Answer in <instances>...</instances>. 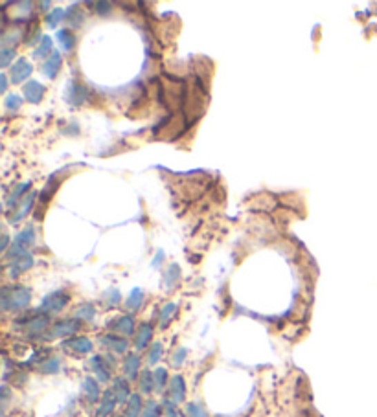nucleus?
Segmentation results:
<instances>
[{"instance_id": "nucleus-1", "label": "nucleus", "mask_w": 377, "mask_h": 417, "mask_svg": "<svg viewBox=\"0 0 377 417\" xmlns=\"http://www.w3.org/2000/svg\"><path fill=\"white\" fill-rule=\"evenodd\" d=\"M32 291L26 287H6L2 291V309L4 311H19L30 305Z\"/></svg>"}, {"instance_id": "nucleus-2", "label": "nucleus", "mask_w": 377, "mask_h": 417, "mask_svg": "<svg viewBox=\"0 0 377 417\" xmlns=\"http://www.w3.org/2000/svg\"><path fill=\"white\" fill-rule=\"evenodd\" d=\"M68 300H70V296L66 292L57 291L44 298L43 303H41V311H44V313H59L61 309H65Z\"/></svg>"}, {"instance_id": "nucleus-3", "label": "nucleus", "mask_w": 377, "mask_h": 417, "mask_svg": "<svg viewBox=\"0 0 377 417\" xmlns=\"http://www.w3.org/2000/svg\"><path fill=\"white\" fill-rule=\"evenodd\" d=\"M186 397V385H184V379L182 375H175L170 383V401L179 405V403L184 401Z\"/></svg>"}, {"instance_id": "nucleus-4", "label": "nucleus", "mask_w": 377, "mask_h": 417, "mask_svg": "<svg viewBox=\"0 0 377 417\" xmlns=\"http://www.w3.org/2000/svg\"><path fill=\"white\" fill-rule=\"evenodd\" d=\"M32 72H33L32 65H30L26 59H19L15 65H13V68H11V81L15 83V85L17 83L26 81Z\"/></svg>"}, {"instance_id": "nucleus-5", "label": "nucleus", "mask_w": 377, "mask_h": 417, "mask_svg": "<svg viewBox=\"0 0 377 417\" xmlns=\"http://www.w3.org/2000/svg\"><path fill=\"white\" fill-rule=\"evenodd\" d=\"M79 329V322L77 320H61L52 327L50 335L52 336H70Z\"/></svg>"}, {"instance_id": "nucleus-6", "label": "nucleus", "mask_w": 377, "mask_h": 417, "mask_svg": "<svg viewBox=\"0 0 377 417\" xmlns=\"http://www.w3.org/2000/svg\"><path fill=\"white\" fill-rule=\"evenodd\" d=\"M116 405H118V401H116L115 391L107 390L104 394V401H102V407L98 408L96 417H110L113 416V412H115Z\"/></svg>"}, {"instance_id": "nucleus-7", "label": "nucleus", "mask_w": 377, "mask_h": 417, "mask_svg": "<svg viewBox=\"0 0 377 417\" xmlns=\"http://www.w3.org/2000/svg\"><path fill=\"white\" fill-rule=\"evenodd\" d=\"M61 63H63V57H61L59 52H55V54L50 55L48 59L44 61V66H43L44 76L50 77V79H54V77L59 74Z\"/></svg>"}, {"instance_id": "nucleus-8", "label": "nucleus", "mask_w": 377, "mask_h": 417, "mask_svg": "<svg viewBox=\"0 0 377 417\" xmlns=\"http://www.w3.org/2000/svg\"><path fill=\"white\" fill-rule=\"evenodd\" d=\"M44 90H46V88L39 81H30L24 85V96H26V99L30 103H39V101L43 99Z\"/></svg>"}, {"instance_id": "nucleus-9", "label": "nucleus", "mask_w": 377, "mask_h": 417, "mask_svg": "<svg viewBox=\"0 0 377 417\" xmlns=\"http://www.w3.org/2000/svg\"><path fill=\"white\" fill-rule=\"evenodd\" d=\"M138 372H140V357L135 353H129L124 360V374L129 380H135L138 377Z\"/></svg>"}, {"instance_id": "nucleus-10", "label": "nucleus", "mask_w": 377, "mask_h": 417, "mask_svg": "<svg viewBox=\"0 0 377 417\" xmlns=\"http://www.w3.org/2000/svg\"><path fill=\"white\" fill-rule=\"evenodd\" d=\"M102 346L109 347L110 352H115V353H126L127 347H129V344H127V340L120 338V336L105 335V336H102Z\"/></svg>"}, {"instance_id": "nucleus-11", "label": "nucleus", "mask_w": 377, "mask_h": 417, "mask_svg": "<svg viewBox=\"0 0 377 417\" xmlns=\"http://www.w3.org/2000/svg\"><path fill=\"white\" fill-rule=\"evenodd\" d=\"M68 101L74 105H81L85 99L88 98V90L79 83H72L70 88H68V94H66Z\"/></svg>"}, {"instance_id": "nucleus-12", "label": "nucleus", "mask_w": 377, "mask_h": 417, "mask_svg": "<svg viewBox=\"0 0 377 417\" xmlns=\"http://www.w3.org/2000/svg\"><path fill=\"white\" fill-rule=\"evenodd\" d=\"M65 347H68V349L76 353H90L93 352V342L85 338V336H76V338L66 340Z\"/></svg>"}, {"instance_id": "nucleus-13", "label": "nucleus", "mask_w": 377, "mask_h": 417, "mask_svg": "<svg viewBox=\"0 0 377 417\" xmlns=\"http://www.w3.org/2000/svg\"><path fill=\"white\" fill-rule=\"evenodd\" d=\"M83 390H85V396H87L88 403H98L99 396H102V390H99L98 380H94L93 377H87L83 380Z\"/></svg>"}, {"instance_id": "nucleus-14", "label": "nucleus", "mask_w": 377, "mask_h": 417, "mask_svg": "<svg viewBox=\"0 0 377 417\" xmlns=\"http://www.w3.org/2000/svg\"><path fill=\"white\" fill-rule=\"evenodd\" d=\"M113 391H115L116 401L120 403V405L131 399V388H129V383L126 379H116Z\"/></svg>"}, {"instance_id": "nucleus-15", "label": "nucleus", "mask_w": 377, "mask_h": 417, "mask_svg": "<svg viewBox=\"0 0 377 417\" xmlns=\"http://www.w3.org/2000/svg\"><path fill=\"white\" fill-rule=\"evenodd\" d=\"M90 369H93L94 374H96V377L99 379V383H107V380L110 379V374H109V369L105 368L104 358L98 357V355L90 358Z\"/></svg>"}, {"instance_id": "nucleus-16", "label": "nucleus", "mask_w": 377, "mask_h": 417, "mask_svg": "<svg viewBox=\"0 0 377 417\" xmlns=\"http://www.w3.org/2000/svg\"><path fill=\"white\" fill-rule=\"evenodd\" d=\"M151 336H153V327H151L149 324L140 325V329H138L137 333V338H135V346H137V349H146L148 342L151 340Z\"/></svg>"}, {"instance_id": "nucleus-17", "label": "nucleus", "mask_w": 377, "mask_h": 417, "mask_svg": "<svg viewBox=\"0 0 377 417\" xmlns=\"http://www.w3.org/2000/svg\"><path fill=\"white\" fill-rule=\"evenodd\" d=\"M33 201H35V193H30V195H24L22 197V201L19 203V210H17V214L11 217V221H21L24 219L28 215V212L32 210L33 206Z\"/></svg>"}, {"instance_id": "nucleus-18", "label": "nucleus", "mask_w": 377, "mask_h": 417, "mask_svg": "<svg viewBox=\"0 0 377 417\" xmlns=\"http://www.w3.org/2000/svg\"><path fill=\"white\" fill-rule=\"evenodd\" d=\"M33 265L32 256H22L19 259H13L10 265V276H19L21 272L28 270Z\"/></svg>"}, {"instance_id": "nucleus-19", "label": "nucleus", "mask_w": 377, "mask_h": 417, "mask_svg": "<svg viewBox=\"0 0 377 417\" xmlns=\"http://www.w3.org/2000/svg\"><path fill=\"white\" fill-rule=\"evenodd\" d=\"M175 316H177V303L173 302L166 303L164 307H162V313H160V327L166 329Z\"/></svg>"}, {"instance_id": "nucleus-20", "label": "nucleus", "mask_w": 377, "mask_h": 417, "mask_svg": "<svg viewBox=\"0 0 377 417\" xmlns=\"http://www.w3.org/2000/svg\"><path fill=\"white\" fill-rule=\"evenodd\" d=\"M115 329L118 331V333H122V335L131 336L133 333H135V318L129 316V314H127V316H122V318L116 322Z\"/></svg>"}, {"instance_id": "nucleus-21", "label": "nucleus", "mask_w": 377, "mask_h": 417, "mask_svg": "<svg viewBox=\"0 0 377 417\" xmlns=\"http://www.w3.org/2000/svg\"><path fill=\"white\" fill-rule=\"evenodd\" d=\"M142 397L138 394H133L131 399H129V405H127V410L124 414V417H138L142 414Z\"/></svg>"}, {"instance_id": "nucleus-22", "label": "nucleus", "mask_w": 377, "mask_h": 417, "mask_svg": "<svg viewBox=\"0 0 377 417\" xmlns=\"http://www.w3.org/2000/svg\"><path fill=\"white\" fill-rule=\"evenodd\" d=\"M57 41H59V46L65 52H70L72 48H74V44H76V37H74V33L70 32V30H59L57 32Z\"/></svg>"}, {"instance_id": "nucleus-23", "label": "nucleus", "mask_w": 377, "mask_h": 417, "mask_svg": "<svg viewBox=\"0 0 377 417\" xmlns=\"http://www.w3.org/2000/svg\"><path fill=\"white\" fill-rule=\"evenodd\" d=\"M144 302V291L142 289H133L131 294H129V298H127V302H126V307L129 309V311H138L140 309V305H142Z\"/></svg>"}, {"instance_id": "nucleus-24", "label": "nucleus", "mask_w": 377, "mask_h": 417, "mask_svg": "<svg viewBox=\"0 0 377 417\" xmlns=\"http://www.w3.org/2000/svg\"><path fill=\"white\" fill-rule=\"evenodd\" d=\"M48 325V318L46 316H35V318H30V322L24 324L28 333H43Z\"/></svg>"}, {"instance_id": "nucleus-25", "label": "nucleus", "mask_w": 377, "mask_h": 417, "mask_svg": "<svg viewBox=\"0 0 377 417\" xmlns=\"http://www.w3.org/2000/svg\"><path fill=\"white\" fill-rule=\"evenodd\" d=\"M48 55H52V39H50L48 35H44L41 44H39L37 48H35V52H33V57H35V59H44V57H48Z\"/></svg>"}, {"instance_id": "nucleus-26", "label": "nucleus", "mask_w": 377, "mask_h": 417, "mask_svg": "<svg viewBox=\"0 0 377 417\" xmlns=\"http://www.w3.org/2000/svg\"><path fill=\"white\" fill-rule=\"evenodd\" d=\"M179 274H181L179 265L177 263L170 265V269H168V272H166V276H164V285L168 291H173V287H175L177 280H179Z\"/></svg>"}, {"instance_id": "nucleus-27", "label": "nucleus", "mask_w": 377, "mask_h": 417, "mask_svg": "<svg viewBox=\"0 0 377 417\" xmlns=\"http://www.w3.org/2000/svg\"><path fill=\"white\" fill-rule=\"evenodd\" d=\"M153 377H155V390L159 391V394H162V390L168 386V369L157 368L153 372Z\"/></svg>"}, {"instance_id": "nucleus-28", "label": "nucleus", "mask_w": 377, "mask_h": 417, "mask_svg": "<svg viewBox=\"0 0 377 417\" xmlns=\"http://www.w3.org/2000/svg\"><path fill=\"white\" fill-rule=\"evenodd\" d=\"M21 30H4L2 32V48H11V44H15L21 39Z\"/></svg>"}, {"instance_id": "nucleus-29", "label": "nucleus", "mask_w": 377, "mask_h": 417, "mask_svg": "<svg viewBox=\"0 0 377 417\" xmlns=\"http://www.w3.org/2000/svg\"><path fill=\"white\" fill-rule=\"evenodd\" d=\"M153 390H155V377L149 369H146V372L142 374V377H140V391H142V394H151Z\"/></svg>"}, {"instance_id": "nucleus-30", "label": "nucleus", "mask_w": 377, "mask_h": 417, "mask_svg": "<svg viewBox=\"0 0 377 417\" xmlns=\"http://www.w3.org/2000/svg\"><path fill=\"white\" fill-rule=\"evenodd\" d=\"M4 107L8 112H17V110H21L22 98L21 96H17V94H8V98H6L4 101Z\"/></svg>"}, {"instance_id": "nucleus-31", "label": "nucleus", "mask_w": 377, "mask_h": 417, "mask_svg": "<svg viewBox=\"0 0 377 417\" xmlns=\"http://www.w3.org/2000/svg\"><path fill=\"white\" fill-rule=\"evenodd\" d=\"M94 316H96V307L93 303H85L76 311V318L79 320H93Z\"/></svg>"}, {"instance_id": "nucleus-32", "label": "nucleus", "mask_w": 377, "mask_h": 417, "mask_svg": "<svg viewBox=\"0 0 377 417\" xmlns=\"http://www.w3.org/2000/svg\"><path fill=\"white\" fill-rule=\"evenodd\" d=\"M30 186H32V184H28V182H26V184H21V186L17 187L15 192H13L10 195V199H8V206H13V204H15V206H17V204L21 203L19 199H21L22 195H24V193L28 192V187H30Z\"/></svg>"}, {"instance_id": "nucleus-33", "label": "nucleus", "mask_w": 377, "mask_h": 417, "mask_svg": "<svg viewBox=\"0 0 377 417\" xmlns=\"http://www.w3.org/2000/svg\"><path fill=\"white\" fill-rule=\"evenodd\" d=\"M162 352H164V347H162V344H160V342H155L153 346H151V349H149L148 363L149 364H157V363H159L160 357H162Z\"/></svg>"}, {"instance_id": "nucleus-34", "label": "nucleus", "mask_w": 377, "mask_h": 417, "mask_svg": "<svg viewBox=\"0 0 377 417\" xmlns=\"http://www.w3.org/2000/svg\"><path fill=\"white\" fill-rule=\"evenodd\" d=\"M61 369L59 358H50V360H44V364L41 366V372L43 374H57Z\"/></svg>"}, {"instance_id": "nucleus-35", "label": "nucleus", "mask_w": 377, "mask_h": 417, "mask_svg": "<svg viewBox=\"0 0 377 417\" xmlns=\"http://www.w3.org/2000/svg\"><path fill=\"white\" fill-rule=\"evenodd\" d=\"M65 15H66L65 10H61V8H55V10H52L48 13V17H46V22H48V26L55 28V26H57V22H59Z\"/></svg>"}, {"instance_id": "nucleus-36", "label": "nucleus", "mask_w": 377, "mask_h": 417, "mask_svg": "<svg viewBox=\"0 0 377 417\" xmlns=\"http://www.w3.org/2000/svg\"><path fill=\"white\" fill-rule=\"evenodd\" d=\"M160 414H162V410H160L159 405L155 401H148V405L144 408L142 417H160Z\"/></svg>"}, {"instance_id": "nucleus-37", "label": "nucleus", "mask_w": 377, "mask_h": 417, "mask_svg": "<svg viewBox=\"0 0 377 417\" xmlns=\"http://www.w3.org/2000/svg\"><path fill=\"white\" fill-rule=\"evenodd\" d=\"M68 19H70V22L74 24V26H81L83 22V10H79V6H74L70 10V13H68Z\"/></svg>"}, {"instance_id": "nucleus-38", "label": "nucleus", "mask_w": 377, "mask_h": 417, "mask_svg": "<svg viewBox=\"0 0 377 417\" xmlns=\"http://www.w3.org/2000/svg\"><path fill=\"white\" fill-rule=\"evenodd\" d=\"M15 57V48H2V54H0V66L6 68L10 65V61Z\"/></svg>"}, {"instance_id": "nucleus-39", "label": "nucleus", "mask_w": 377, "mask_h": 417, "mask_svg": "<svg viewBox=\"0 0 377 417\" xmlns=\"http://www.w3.org/2000/svg\"><path fill=\"white\" fill-rule=\"evenodd\" d=\"M186 355H188L186 347H179V349L175 352V355H173V358H171V364H173L175 368H179V366H182V363L186 360Z\"/></svg>"}, {"instance_id": "nucleus-40", "label": "nucleus", "mask_w": 377, "mask_h": 417, "mask_svg": "<svg viewBox=\"0 0 377 417\" xmlns=\"http://www.w3.org/2000/svg\"><path fill=\"white\" fill-rule=\"evenodd\" d=\"M188 414H190V417H208L206 410H204L201 405H197V403L188 405Z\"/></svg>"}, {"instance_id": "nucleus-41", "label": "nucleus", "mask_w": 377, "mask_h": 417, "mask_svg": "<svg viewBox=\"0 0 377 417\" xmlns=\"http://www.w3.org/2000/svg\"><path fill=\"white\" fill-rule=\"evenodd\" d=\"M96 8H98V13H102V15H107V13H110V8H113V4L110 2H98L96 4Z\"/></svg>"}, {"instance_id": "nucleus-42", "label": "nucleus", "mask_w": 377, "mask_h": 417, "mask_svg": "<svg viewBox=\"0 0 377 417\" xmlns=\"http://www.w3.org/2000/svg\"><path fill=\"white\" fill-rule=\"evenodd\" d=\"M175 403H171L170 399L166 401V414H168V417H177V410H175Z\"/></svg>"}, {"instance_id": "nucleus-43", "label": "nucleus", "mask_w": 377, "mask_h": 417, "mask_svg": "<svg viewBox=\"0 0 377 417\" xmlns=\"http://www.w3.org/2000/svg\"><path fill=\"white\" fill-rule=\"evenodd\" d=\"M160 261H164V252H162V250H159V252H157V256H155V261H153L155 269L159 267Z\"/></svg>"}, {"instance_id": "nucleus-44", "label": "nucleus", "mask_w": 377, "mask_h": 417, "mask_svg": "<svg viewBox=\"0 0 377 417\" xmlns=\"http://www.w3.org/2000/svg\"><path fill=\"white\" fill-rule=\"evenodd\" d=\"M0 81H2V92H6V87H8V77H6V74H2V76H0Z\"/></svg>"}, {"instance_id": "nucleus-45", "label": "nucleus", "mask_w": 377, "mask_h": 417, "mask_svg": "<svg viewBox=\"0 0 377 417\" xmlns=\"http://www.w3.org/2000/svg\"><path fill=\"white\" fill-rule=\"evenodd\" d=\"M41 8H43V10L50 8V2H41Z\"/></svg>"}]
</instances>
